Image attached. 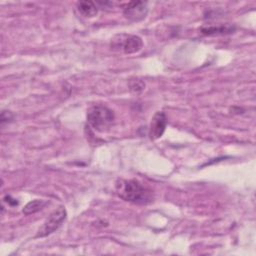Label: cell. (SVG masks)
Here are the masks:
<instances>
[{"label": "cell", "mask_w": 256, "mask_h": 256, "mask_svg": "<svg viewBox=\"0 0 256 256\" xmlns=\"http://www.w3.org/2000/svg\"><path fill=\"white\" fill-rule=\"evenodd\" d=\"M116 192L123 200L138 205H146L153 201L152 190L137 180H118Z\"/></svg>", "instance_id": "1"}, {"label": "cell", "mask_w": 256, "mask_h": 256, "mask_svg": "<svg viewBox=\"0 0 256 256\" xmlns=\"http://www.w3.org/2000/svg\"><path fill=\"white\" fill-rule=\"evenodd\" d=\"M114 119L113 111L104 105H94L87 112L88 124L98 132L109 130Z\"/></svg>", "instance_id": "2"}, {"label": "cell", "mask_w": 256, "mask_h": 256, "mask_svg": "<svg viewBox=\"0 0 256 256\" xmlns=\"http://www.w3.org/2000/svg\"><path fill=\"white\" fill-rule=\"evenodd\" d=\"M143 47L142 39L139 36L131 34H118L111 40V49L122 51L125 54L136 53Z\"/></svg>", "instance_id": "3"}, {"label": "cell", "mask_w": 256, "mask_h": 256, "mask_svg": "<svg viewBox=\"0 0 256 256\" xmlns=\"http://www.w3.org/2000/svg\"><path fill=\"white\" fill-rule=\"evenodd\" d=\"M66 216H67V212L64 207H59L58 209L53 211L48 216V218L44 221L43 225L39 228V230L36 234V237L37 238L45 237V236H48V235L52 234L53 232H55L65 221Z\"/></svg>", "instance_id": "4"}, {"label": "cell", "mask_w": 256, "mask_h": 256, "mask_svg": "<svg viewBox=\"0 0 256 256\" xmlns=\"http://www.w3.org/2000/svg\"><path fill=\"white\" fill-rule=\"evenodd\" d=\"M148 14V6L143 1H131L123 8V15L132 22H139Z\"/></svg>", "instance_id": "5"}, {"label": "cell", "mask_w": 256, "mask_h": 256, "mask_svg": "<svg viewBox=\"0 0 256 256\" xmlns=\"http://www.w3.org/2000/svg\"><path fill=\"white\" fill-rule=\"evenodd\" d=\"M166 125H167V118L165 113L162 111L156 112L150 123V128H149L150 139L156 140L160 138L166 129Z\"/></svg>", "instance_id": "6"}, {"label": "cell", "mask_w": 256, "mask_h": 256, "mask_svg": "<svg viewBox=\"0 0 256 256\" xmlns=\"http://www.w3.org/2000/svg\"><path fill=\"white\" fill-rule=\"evenodd\" d=\"M236 27L231 24H222L217 26H204L200 29L201 33L204 35H223V34H230L235 31Z\"/></svg>", "instance_id": "7"}, {"label": "cell", "mask_w": 256, "mask_h": 256, "mask_svg": "<svg viewBox=\"0 0 256 256\" xmlns=\"http://www.w3.org/2000/svg\"><path fill=\"white\" fill-rule=\"evenodd\" d=\"M77 11L85 18H92L98 12V7L92 1H79L76 4Z\"/></svg>", "instance_id": "8"}, {"label": "cell", "mask_w": 256, "mask_h": 256, "mask_svg": "<svg viewBox=\"0 0 256 256\" xmlns=\"http://www.w3.org/2000/svg\"><path fill=\"white\" fill-rule=\"evenodd\" d=\"M46 204H47V202L44 201V200L35 199V200H32V201H30L29 203H27V204L25 205V207L23 208L22 212H23L25 215H30V214L36 213V212L40 211Z\"/></svg>", "instance_id": "9"}, {"label": "cell", "mask_w": 256, "mask_h": 256, "mask_svg": "<svg viewBox=\"0 0 256 256\" xmlns=\"http://www.w3.org/2000/svg\"><path fill=\"white\" fill-rule=\"evenodd\" d=\"M11 120H13V114H12L10 111H5V110H3V111L1 112V118H0L1 124L3 125L5 122H10Z\"/></svg>", "instance_id": "10"}, {"label": "cell", "mask_w": 256, "mask_h": 256, "mask_svg": "<svg viewBox=\"0 0 256 256\" xmlns=\"http://www.w3.org/2000/svg\"><path fill=\"white\" fill-rule=\"evenodd\" d=\"M4 201L7 202V203H9V204H11V205H17V204H18V202H17L15 199H12L11 196H9V195H7V196L4 197Z\"/></svg>", "instance_id": "11"}]
</instances>
